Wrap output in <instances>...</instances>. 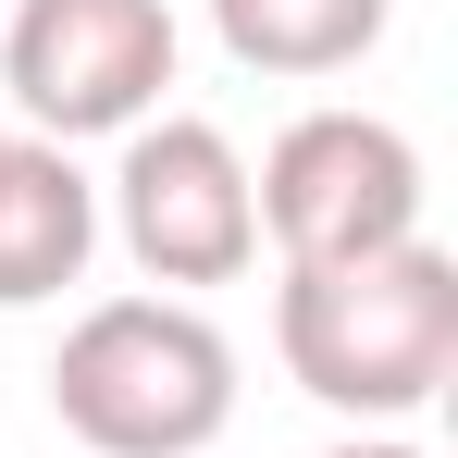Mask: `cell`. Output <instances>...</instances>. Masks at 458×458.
Returning <instances> with one entry per match:
<instances>
[{
    "mask_svg": "<svg viewBox=\"0 0 458 458\" xmlns=\"http://www.w3.org/2000/svg\"><path fill=\"white\" fill-rule=\"evenodd\" d=\"M273 347L298 396H322L335 421H421L458 372V260L434 235L409 248H372V260H322V273H285L273 298Z\"/></svg>",
    "mask_w": 458,
    "mask_h": 458,
    "instance_id": "1",
    "label": "cell"
},
{
    "mask_svg": "<svg viewBox=\"0 0 458 458\" xmlns=\"http://www.w3.org/2000/svg\"><path fill=\"white\" fill-rule=\"evenodd\" d=\"M50 409L87 458H199L235 421V335L199 298H99L50 360Z\"/></svg>",
    "mask_w": 458,
    "mask_h": 458,
    "instance_id": "2",
    "label": "cell"
},
{
    "mask_svg": "<svg viewBox=\"0 0 458 458\" xmlns=\"http://www.w3.org/2000/svg\"><path fill=\"white\" fill-rule=\"evenodd\" d=\"M99 224L124 235V260L149 273L161 298H199V285H235L260 260V199H248V149L199 112H149L112 186H99Z\"/></svg>",
    "mask_w": 458,
    "mask_h": 458,
    "instance_id": "3",
    "label": "cell"
},
{
    "mask_svg": "<svg viewBox=\"0 0 458 458\" xmlns=\"http://www.w3.org/2000/svg\"><path fill=\"white\" fill-rule=\"evenodd\" d=\"M0 87L25 137H137L174 87V13L161 0H13L0 13Z\"/></svg>",
    "mask_w": 458,
    "mask_h": 458,
    "instance_id": "4",
    "label": "cell"
},
{
    "mask_svg": "<svg viewBox=\"0 0 458 458\" xmlns=\"http://www.w3.org/2000/svg\"><path fill=\"white\" fill-rule=\"evenodd\" d=\"M260 235L285 273H322V260H372V248H409L421 235V149L384 124V112H298L260 174Z\"/></svg>",
    "mask_w": 458,
    "mask_h": 458,
    "instance_id": "5",
    "label": "cell"
},
{
    "mask_svg": "<svg viewBox=\"0 0 458 458\" xmlns=\"http://www.w3.org/2000/svg\"><path fill=\"white\" fill-rule=\"evenodd\" d=\"M99 260V186L50 137H0V310H50Z\"/></svg>",
    "mask_w": 458,
    "mask_h": 458,
    "instance_id": "6",
    "label": "cell"
},
{
    "mask_svg": "<svg viewBox=\"0 0 458 458\" xmlns=\"http://www.w3.org/2000/svg\"><path fill=\"white\" fill-rule=\"evenodd\" d=\"M396 0H211V38H224L248 75H347L372 63Z\"/></svg>",
    "mask_w": 458,
    "mask_h": 458,
    "instance_id": "7",
    "label": "cell"
},
{
    "mask_svg": "<svg viewBox=\"0 0 458 458\" xmlns=\"http://www.w3.org/2000/svg\"><path fill=\"white\" fill-rule=\"evenodd\" d=\"M322 458H434V446H409V434H347V446H322Z\"/></svg>",
    "mask_w": 458,
    "mask_h": 458,
    "instance_id": "8",
    "label": "cell"
},
{
    "mask_svg": "<svg viewBox=\"0 0 458 458\" xmlns=\"http://www.w3.org/2000/svg\"><path fill=\"white\" fill-rule=\"evenodd\" d=\"M0 137H13V124H0Z\"/></svg>",
    "mask_w": 458,
    "mask_h": 458,
    "instance_id": "9",
    "label": "cell"
}]
</instances>
